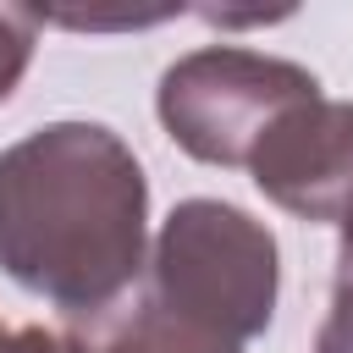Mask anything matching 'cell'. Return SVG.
<instances>
[{
	"mask_svg": "<svg viewBox=\"0 0 353 353\" xmlns=\"http://www.w3.org/2000/svg\"><path fill=\"white\" fill-rule=\"evenodd\" d=\"M0 270L88 325L149 270V176L99 121H50L0 149Z\"/></svg>",
	"mask_w": 353,
	"mask_h": 353,
	"instance_id": "1",
	"label": "cell"
},
{
	"mask_svg": "<svg viewBox=\"0 0 353 353\" xmlns=\"http://www.w3.org/2000/svg\"><path fill=\"white\" fill-rule=\"evenodd\" d=\"M281 292V259L265 221L226 199H182L149 248V303L171 320L248 347L265 336Z\"/></svg>",
	"mask_w": 353,
	"mask_h": 353,
	"instance_id": "2",
	"label": "cell"
},
{
	"mask_svg": "<svg viewBox=\"0 0 353 353\" xmlns=\"http://www.w3.org/2000/svg\"><path fill=\"white\" fill-rule=\"evenodd\" d=\"M309 99H320L309 66L243 44H204L165 66L154 110L182 154L204 165H248L265 132Z\"/></svg>",
	"mask_w": 353,
	"mask_h": 353,
	"instance_id": "3",
	"label": "cell"
},
{
	"mask_svg": "<svg viewBox=\"0 0 353 353\" xmlns=\"http://www.w3.org/2000/svg\"><path fill=\"white\" fill-rule=\"evenodd\" d=\"M254 188L298 221H342L353 204V99L287 110L248 160Z\"/></svg>",
	"mask_w": 353,
	"mask_h": 353,
	"instance_id": "4",
	"label": "cell"
},
{
	"mask_svg": "<svg viewBox=\"0 0 353 353\" xmlns=\"http://www.w3.org/2000/svg\"><path fill=\"white\" fill-rule=\"evenodd\" d=\"M22 353H237V347H226V342L171 320L149 298H138L132 309H116L105 320L72 325V331L22 325Z\"/></svg>",
	"mask_w": 353,
	"mask_h": 353,
	"instance_id": "5",
	"label": "cell"
},
{
	"mask_svg": "<svg viewBox=\"0 0 353 353\" xmlns=\"http://www.w3.org/2000/svg\"><path fill=\"white\" fill-rule=\"evenodd\" d=\"M33 44H39V17L22 11V6H0V105L22 83V72L33 61Z\"/></svg>",
	"mask_w": 353,
	"mask_h": 353,
	"instance_id": "6",
	"label": "cell"
},
{
	"mask_svg": "<svg viewBox=\"0 0 353 353\" xmlns=\"http://www.w3.org/2000/svg\"><path fill=\"white\" fill-rule=\"evenodd\" d=\"M336 226H342V243H336V281H331V314L353 320V204H347V215H342Z\"/></svg>",
	"mask_w": 353,
	"mask_h": 353,
	"instance_id": "7",
	"label": "cell"
},
{
	"mask_svg": "<svg viewBox=\"0 0 353 353\" xmlns=\"http://www.w3.org/2000/svg\"><path fill=\"white\" fill-rule=\"evenodd\" d=\"M314 353H353V320L325 314V325H320V336H314Z\"/></svg>",
	"mask_w": 353,
	"mask_h": 353,
	"instance_id": "8",
	"label": "cell"
},
{
	"mask_svg": "<svg viewBox=\"0 0 353 353\" xmlns=\"http://www.w3.org/2000/svg\"><path fill=\"white\" fill-rule=\"evenodd\" d=\"M0 353H22V331H11L6 320H0Z\"/></svg>",
	"mask_w": 353,
	"mask_h": 353,
	"instance_id": "9",
	"label": "cell"
}]
</instances>
